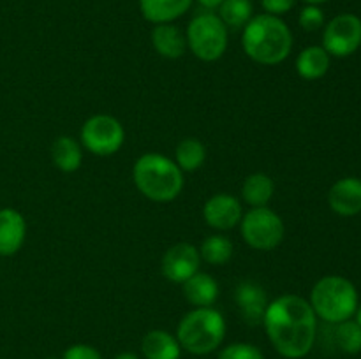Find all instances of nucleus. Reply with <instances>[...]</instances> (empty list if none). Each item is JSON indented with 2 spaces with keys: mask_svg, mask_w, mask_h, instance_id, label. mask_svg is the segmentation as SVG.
<instances>
[{
  "mask_svg": "<svg viewBox=\"0 0 361 359\" xmlns=\"http://www.w3.org/2000/svg\"><path fill=\"white\" fill-rule=\"evenodd\" d=\"M263 324L270 344L286 359L305 358L316 344L317 315L302 296L282 294L268 303Z\"/></svg>",
  "mask_w": 361,
  "mask_h": 359,
  "instance_id": "obj_1",
  "label": "nucleus"
},
{
  "mask_svg": "<svg viewBox=\"0 0 361 359\" xmlns=\"http://www.w3.org/2000/svg\"><path fill=\"white\" fill-rule=\"evenodd\" d=\"M152 46L155 51L168 60H176L185 55L187 51V39L185 34L173 23L155 25L152 30Z\"/></svg>",
  "mask_w": 361,
  "mask_h": 359,
  "instance_id": "obj_15",
  "label": "nucleus"
},
{
  "mask_svg": "<svg viewBox=\"0 0 361 359\" xmlns=\"http://www.w3.org/2000/svg\"><path fill=\"white\" fill-rule=\"evenodd\" d=\"M194 0H140V11L150 23H173L187 13Z\"/></svg>",
  "mask_w": 361,
  "mask_h": 359,
  "instance_id": "obj_16",
  "label": "nucleus"
},
{
  "mask_svg": "<svg viewBox=\"0 0 361 359\" xmlns=\"http://www.w3.org/2000/svg\"><path fill=\"white\" fill-rule=\"evenodd\" d=\"M240 232L242 238L250 248L268 250L277 248L286 234V227L282 218L270 210L268 206L250 208L240 220Z\"/></svg>",
  "mask_w": 361,
  "mask_h": 359,
  "instance_id": "obj_7",
  "label": "nucleus"
},
{
  "mask_svg": "<svg viewBox=\"0 0 361 359\" xmlns=\"http://www.w3.org/2000/svg\"><path fill=\"white\" fill-rule=\"evenodd\" d=\"M305 4H309V6H319V4H324L326 0H303Z\"/></svg>",
  "mask_w": 361,
  "mask_h": 359,
  "instance_id": "obj_32",
  "label": "nucleus"
},
{
  "mask_svg": "<svg viewBox=\"0 0 361 359\" xmlns=\"http://www.w3.org/2000/svg\"><path fill=\"white\" fill-rule=\"evenodd\" d=\"M331 65V56L323 46H309L302 49L296 58V73L307 81L323 77Z\"/></svg>",
  "mask_w": 361,
  "mask_h": 359,
  "instance_id": "obj_19",
  "label": "nucleus"
},
{
  "mask_svg": "<svg viewBox=\"0 0 361 359\" xmlns=\"http://www.w3.org/2000/svg\"><path fill=\"white\" fill-rule=\"evenodd\" d=\"M298 23L305 32L319 30L324 25V13L321 11L319 6H309V4H307V6L300 11Z\"/></svg>",
  "mask_w": 361,
  "mask_h": 359,
  "instance_id": "obj_27",
  "label": "nucleus"
},
{
  "mask_svg": "<svg viewBox=\"0 0 361 359\" xmlns=\"http://www.w3.org/2000/svg\"><path fill=\"white\" fill-rule=\"evenodd\" d=\"M81 144L99 157L115 155L126 143L123 125L111 115H94L81 127Z\"/></svg>",
  "mask_w": 361,
  "mask_h": 359,
  "instance_id": "obj_8",
  "label": "nucleus"
},
{
  "mask_svg": "<svg viewBox=\"0 0 361 359\" xmlns=\"http://www.w3.org/2000/svg\"><path fill=\"white\" fill-rule=\"evenodd\" d=\"M176 340L189 354L207 355L217 351L226 338V320L212 306L194 308L182 317L176 327Z\"/></svg>",
  "mask_w": 361,
  "mask_h": 359,
  "instance_id": "obj_4",
  "label": "nucleus"
},
{
  "mask_svg": "<svg viewBox=\"0 0 361 359\" xmlns=\"http://www.w3.org/2000/svg\"><path fill=\"white\" fill-rule=\"evenodd\" d=\"M51 158L62 172H74L80 169L83 160L81 144L74 137L60 136L51 144Z\"/></svg>",
  "mask_w": 361,
  "mask_h": 359,
  "instance_id": "obj_20",
  "label": "nucleus"
},
{
  "mask_svg": "<svg viewBox=\"0 0 361 359\" xmlns=\"http://www.w3.org/2000/svg\"><path fill=\"white\" fill-rule=\"evenodd\" d=\"M261 6H263L267 14L282 16V14L289 13L296 6V0H261Z\"/></svg>",
  "mask_w": 361,
  "mask_h": 359,
  "instance_id": "obj_29",
  "label": "nucleus"
},
{
  "mask_svg": "<svg viewBox=\"0 0 361 359\" xmlns=\"http://www.w3.org/2000/svg\"><path fill=\"white\" fill-rule=\"evenodd\" d=\"M328 204L341 217H355L361 213V180L348 176L331 185Z\"/></svg>",
  "mask_w": 361,
  "mask_h": 359,
  "instance_id": "obj_13",
  "label": "nucleus"
},
{
  "mask_svg": "<svg viewBox=\"0 0 361 359\" xmlns=\"http://www.w3.org/2000/svg\"><path fill=\"white\" fill-rule=\"evenodd\" d=\"M60 359H102L101 352L95 347L87 344H76L71 345Z\"/></svg>",
  "mask_w": 361,
  "mask_h": 359,
  "instance_id": "obj_28",
  "label": "nucleus"
},
{
  "mask_svg": "<svg viewBox=\"0 0 361 359\" xmlns=\"http://www.w3.org/2000/svg\"><path fill=\"white\" fill-rule=\"evenodd\" d=\"M356 322L360 324V327H361V305H358V310H356Z\"/></svg>",
  "mask_w": 361,
  "mask_h": 359,
  "instance_id": "obj_33",
  "label": "nucleus"
},
{
  "mask_svg": "<svg viewBox=\"0 0 361 359\" xmlns=\"http://www.w3.org/2000/svg\"><path fill=\"white\" fill-rule=\"evenodd\" d=\"M46 359H59V358H46Z\"/></svg>",
  "mask_w": 361,
  "mask_h": 359,
  "instance_id": "obj_34",
  "label": "nucleus"
},
{
  "mask_svg": "<svg viewBox=\"0 0 361 359\" xmlns=\"http://www.w3.org/2000/svg\"><path fill=\"white\" fill-rule=\"evenodd\" d=\"M361 46V20L356 14L344 13L335 16L324 27L323 48L330 56L344 58Z\"/></svg>",
  "mask_w": 361,
  "mask_h": 359,
  "instance_id": "obj_9",
  "label": "nucleus"
},
{
  "mask_svg": "<svg viewBox=\"0 0 361 359\" xmlns=\"http://www.w3.org/2000/svg\"><path fill=\"white\" fill-rule=\"evenodd\" d=\"M217 359H264L263 352L259 347L252 344H245V341H238V344L226 345L221 352H219Z\"/></svg>",
  "mask_w": 361,
  "mask_h": 359,
  "instance_id": "obj_26",
  "label": "nucleus"
},
{
  "mask_svg": "<svg viewBox=\"0 0 361 359\" xmlns=\"http://www.w3.org/2000/svg\"><path fill=\"white\" fill-rule=\"evenodd\" d=\"M187 48L203 62H215L228 49V27L212 11L196 14L185 32Z\"/></svg>",
  "mask_w": 361,
  "mask_h": 359,
  "instance_id": "obj_6",
  "label": "nucleus"
},
{
  "mask_svg": "<svg viewBox=\"0 0 361 359\" xmlns=\"http://www.w3.org/2000/svg\"><path fill=\"white\" fill-rule=\"evenodd\" d=\"M254 6L250 0H224L219 6V14L222 23L228 28H243L250 20H252Z\"/></svg>",
  "mask_w": 361,
  "mask_h": 359,
  "instance_id": "obj_24",
  "label": "nucleus"
},
{
  "mask_svg": "<svg viewBox=\"0 0 361 359\" xmlns=\"http://www.w3.org/2000/svg\"><path fill=\"white\" fill-rule=\"evenodd\" d=\"M235 246L228 236L222 234H212L203 239L200 246L201 260L212 264V266H224L231 260Z\"/></svg>",
  "mask_w": 361,
  "mask_h": 359,
  "instance_id": "obj_22",
  "label": "nucleus"
},
{
  "mask_svg": "<svg viewBox=\"0 0 361 359\" xmlns=\"http://www.w3.org/2000/svg\"><path fill=\"white\" fill-rule=\"evenodd\" d=\"M115 359H140V358H137V354H134V352H120V354L115 355Z\"/></svg>",
  "mask_w": 361,
  "mask_h": 359,
  "instance_id": "obj_31",
  "label": "nucleus"
},
{
  "mask_svg": "<svg viewBox=\"0 0 361 359\" xmlns=\"http://www.w3.org/2000/svg\"><path fill=\"white\" fill-rule=\"evenodd\" d=\"M145 359H180L182 347L175 334L164 329H152L141 340Z\"/></svg>",
  "mask_w": 361,
  "mask_h": 359,
  "instance_id": "obj_18",
  "label": "nucleus"
},
{
  "mask_svg": "<svg viewBox=\"0 0 361 359\" xmlns=\"http://www.w3.org/2000/svg\"><path fill=\"white\" fill-rule=\"evenodd\" d=\"M275 192V183L264 172H254L247 176L242 185V197L249 206L261 208L268 206Z\"/></svg>",
  "mask_w": 361,
  "mask_h": 359,
  "instance_id": "obj_21",
  "label": "nucleus"
},
{
  "mask_svg": "<svg viewBox=\"0 0 361 359\" xmlns=\"http://www.w3.org/2000/svg\"><path fill=\"white\" fill-rule=\"evenodd\" d=\"M317 319L338 324L353 319L358 310V291L351 280L338 275H328L316 282L309 299Z\"/></svg>",
  "mask_w": 361,
  "mask_h": 359,
  "instance_id": "obj_5",
  "label": "nucleus"
},
{
  "mask_svg": "<svg viewBox=\"0 0 361 359\" xmlns=\"http://www.w3.org/2000/svg\"><path fill=\"white\" fill-rule=\"evenodd\" d=\"M183 296L187 301L196 308L212 306L219 298V284L212 275L208 273H194L182 284Z\"/></svg>",
  "mask_w": 361,
  "mask_h": 359,
  "instance_id": "obj_17",
  "label": "nucleus"
},
{
  "mask_svg": "<svg viewBox=\"0 0 361 359\" xmlns=\"http://www.w3.org/2000/svg\"><path fill=\"white\" fill-rule=\"evenodd\" d=\"M200 248L190 243H176L162 256L161 271L164 278L173 284H183L187 278L200 271Z\"/></svg>",
  "mask_w": 361,
  "mask_h": 359,
  "instance_id": "obj_10",
  "label": "nucleus"
},
{
  "mask_svg": "<svg viewBox=\"0 0 361 359\" xmlns=\"http://www.w3.org/2000/svg\"><path fill=\"white\" fill-rule=\"evenodd\" d=\"M134 185L154 203H169L183 190V171L175 160L161 153H145L134 162Z\"/></svg>",
  "mask_w": 361,
  "mask_h": 359,
  "instance_id": "obj_3",
  "label": "nucleus"
},
{
  "mask_svg": "<svg viewBox=\"0 0 361 359\" xmlns=\"http://www.w3.org/2000/svg\"><path fill=\"white\" fill-rule=\"evenodd\" d=\"M245 55L261 65H279L293 49V34L281 16L259 14L242 28Z\"/></svg>",
  "mask_w": 361,
  "mask_h": 359,
  "instance_id": "obj_2",
  "label": "nucleus"
},
{
  "mask_svg": "<svg viewBox=\"0 0 361 359\" xmlns=\"http://www.w3.org/2000/svg\"><path fill=\"white\" fill-rule=\"evenodd\" d=\"M235 301L238 305L242 319L250 326L263 324L264 312L268 306V298L264 289L254 280H242L235 289Z\"/></svg>",
  "mask_w": 361,
  "mask_h": 359,
  "instance_id": "obj_12",
  "label": "nucleus"
},
{
  "mask_svg": "<svg viewBox=\"0 0 361 359\" xmlns=\"http://www.w3.org/2000/svg\"><path fill=\"white\" fill-rule=\"evenodd\" d=\"M27 236L25 217L14 208H0V257L14 256Z\"/></svg>",
  "mask_w": 361,
  "mask_h": 359,
  "instance_id": "obj_14",
  "label": "nucleus"
},
{
  "mask_svg": "<svg viewBox=\"0 0 361 359\" xmlns=\"http://www.w3.org/2000/svg\"><path fill=\"white\" fill-rule=\"evenodd\" d=\"M335 341L338 348L345 354H360L361 352V327L356 320L349 319L335 324Z\"/></svg>",
  "mask_w": 361,
  "mask_h": 359,
  "instance_id": "obj_25",
  "label": "nucleus"
},
{
  "mask_svg": "<svg viewBox=\"0 0 361 359\" xmlns=\"http://www.w3.org/2000/svg\"><path fill=\"white\" fill-rule=\"evenodd\" d=\"M242 217V204L235 196L228 192L215 194L203 206L204 222L217 231H229V229L236 227Z\"/></svg>",
  "mask_w": 361,
  "mask_h": 359,
  "instance_id": "obj_11",
  "label": "nucleus"
},
{
  "mask_svg": "<svg viewBox=\"0 0 361 359\" xmlns=\"http://www.w3.org/2000/svg\"><path fill=\"white\" fill-rule=\"evenodd\" d=\"M224 2V0H197V4H200L201 7H204L207 11H212V9H219V6Z\"/></svg>",
  "mask_w": 361,
  "mask_h": 359,
  "instance_id": "obj_30",
  "label": "nucleus"
},
{
  "mask_svg": "<svg viewBox=\"0 0 361 359\" xmlns=\"http://www.w3.org/2000/svg\"><path fill=\"white\" fill-rule=\"evenodd\" d=\"M207 160V148L196 137H185L175 150V162L182 171H197Z\"/></svg>",
  "mask_w": 361,
  "mask_h": 359,
  "instance_id": "obj_23",
  "label": "nucleus"
}]
</instances>
